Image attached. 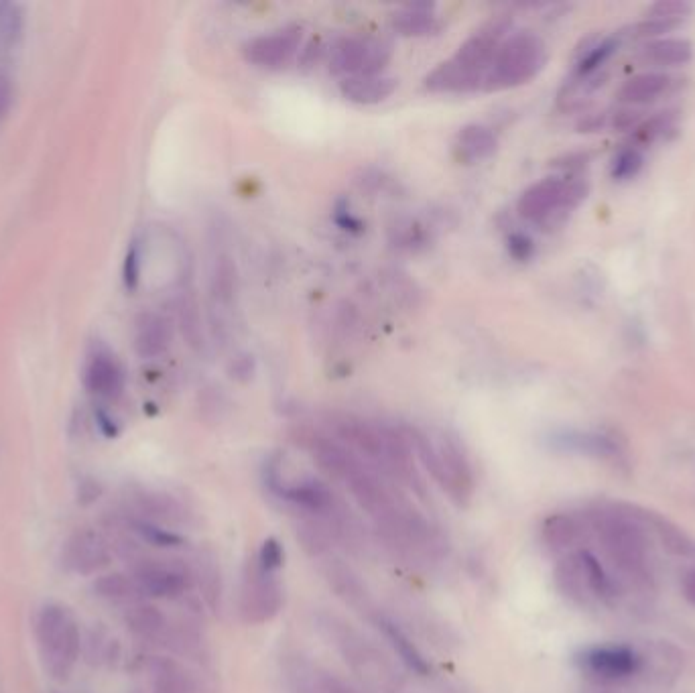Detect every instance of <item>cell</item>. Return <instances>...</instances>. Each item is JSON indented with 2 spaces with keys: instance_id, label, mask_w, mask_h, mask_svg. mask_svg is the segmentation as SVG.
Masks as SVG:
<instances>
[{
  "instance_id": "cell-1",
  "label": "cell",
  "mask_w": 695,
  "mask_h": 693,
  "mask_svg": "<svg viewBox=\"0 0 695 693\" xmlns=\"http://www.w3.org/2000/svg\"><path fill=\"white\" fill-rule=\"evenodd\" d=\"M513 21L509 17H492L458 51L425 78V88L433 94H468L484 88L486 72L502 43L509 39Z\"/></svg>"
},
{
  "instance_id": "cell-2",
  "label": "cell",
  "mask_w": 695,
  "mask_h": 693,
  "mask_svg": "<svg viewBox=\"0 0 695 693\" xmlns=\"http://www.w3.org/2000/svg\"><path fill=\"white\" fill-rule=\"evenodd\" d=\"M405 433L409 437L413 454L419 456L435 482L450 494L456 504L466 507L472 500L476 482L472 466L460 446L448 437L433 439L419 429H405Z\"/></svg>"
},
{
  "instance_id": "cell-3",
  "label": "cell",
  "mask_w": 695,
  "mask_h": 693,
  "mask_svg": "<svg viewBox=\"0 0 695 693\" xmlns=\"http://www.w3.org/2000/svg\"><path fill=\"white\" fill-rule=\"evenodd\" d=\"M37 643L43 665L55 681H68L82 649L76 616L61 604H47L37 618Z\"/></svg>"
},
{
  "instance_id": "cell-4",
  "label": "cell",
  "mask_w": 695,
  "mask_h": 693,
  "mask_svg": "<svg viewBox=\"0 0 695 693\" xmlns=\"http://www.w3.org/2000/svg\"><path fill=\"white\" fill-rule=\"evenodd\" d=\"M545 43L529 31L513 33L502 43L486 72V92H502L531 82L545 66Z\"/></svg>"
},
{
  "instance_id": "cell-5",
  "label": "cell",
  "mask_w": 695,
  "mask_h": 693,
  "mask_svg": "<svg viewBox=\"0 0 695 693\" xmlns=\"http://www.w3.org/2000/svg\"><path fill=\"white\" fill-rule=\"evenodd\" d=\"M602 547L610 561L630 578H645L649 572V547L641 525L626 513L600 511L594 515Z\"/></svg>"
},
{
  "instance_id": "cell-6",
  "label": "cell",
  "mask_w": 695,
  "mask_h": 693,
  "mask_svg": "<svg viewBox=\"0 0 695 693\" xmlns=\"http://www.w3.org/2000/svg\"><path fill=\"white\" fill-rule=\"evenodd\" d=\"M588 194V185L574 175L547 177L531 185L519 200V214L533 224H555L578 208Z\"/></svg>"
},
{
  "instance_id": "cell-7",
  "label": "cell",
  "mask_w": 695,
  "mask_h": 693,
  "mask_svg": "<svg viewBox=\"0 0 695 693\" xmlns=\"http://www.w3.org/2000/svg\"><path fill=\"white\" fill-rule=\"evenodd\" d=\"M555 584L567 600L580 606L614 596L612 578L606 574L600 559L588 549L576 551L559 561L555 567Z\"/></svg>"
},
{
  "instance_id": "cell-8",
  "label": "cell",
  "mask_w": 695,
  "mask_h": 693,
  "mask_svg": "<svg viewBox=\"0 0 695 693\" xmlns=\"http://www.w3.org/2000/svg\"><path fill=\"white\" fill-rule=\"evenodd\" d=\"M393 57V43L385 37L350 35L332 49V72L342 78L383 74Z\"/></svg>"
},
{
  "instance_id": "cell-9",
  "label": "cell",
  "mask_w": 695,
  "mask_h": 693,
  "mask_svg": "<svg viewBox=\"0 0 695 693\" xmlns=\"http://www.w3.org/2000/svg\"><path fill=\"white\" fill-rule=\"evenodd\" d=\"M147 598H181L192 586V572L181 561L173 559H141L135 563L131 576Z\"/></svg>"
},
{
  "instance_id": "cell-10",
  "label": "cell",
  "mask_w": 695,
  "mask_h": 693,
  "mask_svg": "<svg viewBox=\"0 0 695 693\" xmlns=\"http://www.w3.org/2000/svg\"><path fill=\"white\" fill-rule=\"evenodd\" d=\"M576 665L590 677L622 681L643 671V655L628 645H596L580 651Z\"/></svg>"
},
{
  "instance_id": "cell-11",
  "label": "cell",
  "mask_w": 695,
  "mask_h": 693,
  "mask_svg": "<svg viewBox=\"0 0 695 693\" xmlns=\"http://www.w3.org/2000/svg\"><path fill=\"white\" fill-rule=\"evenodd\" d=\"M283 588L275 574H265L261 567H255L246 574L242 596H240V614L248 624H265L273 620L283 608Z\"/></svg>"
},
{
  "instance_id": "cell-12",
  "label": "cell",
  "mask_w": 695,
  "mask_h": 693,
  "mask_svg": "<svg viewBox=\"0 0 695 693\" xmlns=\"http://www.w3.org/2000/svg\"><path fill=\"white\" fill-rule=\"evenodd\" d=\"M301 39H303L301 27L297 25L283 27V29L250 39L244 45V57L248 63H252V66L275 70L293 59V55L301 47Z\"/></svg>"
},
{
  "instance_id": "cell-13",
  "label": "cell",
  "mask_w": 695,
  "mask_h": 693,
  "mask_svg": "<svg viewBox=\"0 0 695 693\" xmlns=\"http://www.w3.org/2000/svg\"><path fill=\"white\" fill-rule=\"evenodd\" d=\"M112 561V551L104 535L92 529L76 531L63 547V565L80 576L100 574Z\"/></svg>"
},
{
  "instance_id": "cell-14",
  "label": "cell",
  "mask_w": 695,
  "mask_h": 693,
  "mask_svg": "<svg viewBox=\"0 0 695 693\" xmlns=\"http://www.w3.org/2000/svg\"><path fill=\"white\" fill-rule=\"evenodd\" d=\"M82 381L92 395L100 399H116L124 391V370L108 348L98 346L88 354Z\"/></svg>"
},
{
  "instance_id": "cell-15",
  "label": "cell",
  "mask_w": 695,
  "mask_h": 693,
  "mask_svg": "<svg viewBox=\"0 0 695 693\" xmlns=\"http://www.w3.org/2000/svg\"><path fill=\"white\" fill-rule=\"evenodd\" d=\"M549 446L557 452L590 456L598 460H614L622 454L618 439L598 431H557L549 437Z\"/></svg>"
},
{
  "instance_id": "cell-16",
  "label": "cell",
  "mask_w": 695,
  "mask_h": 693,
  "mask_svg": "<svg viewBox=\"0 0 695 693\" xmlns=\"http://www.w3.org/2000/svg\"><path fill=\"white\" fill-rule=\"evenodd\" d=\"M171 324L159 313H141L135 322V350L141 358L153 360L163 356L171 346Z\"/></svg>"
},
{
  "instance_id": "cell-17",
  "label": "cell",
  "mask_w": 695,
  "mask_h": 693,
  "mask_svg": "<svg viewBox=\"0 0 695 693\" xmlns=\"http://www.w3.org/2000/svg\"><path fill=\"white\" fill-rule=\"evenodd\" d=\"M397 90V80L387 74L372 76H352L342 78L340 92L342 96L358 106H374L389 100Z\"/></svg>"
},
{
  "instance_id": "cell-18",
  "label": "cell",
  "mask_w": 695,
  "mask_h": 693,
  "mask_svg": "<svg viewBox=\"0 0 695 693\" xmlns=\"http://www.w3.org/2000/svg\"><path fill=\"white\" fill-rule=\"evenodd\" d=\"M679 82V78L669 74H641L624 82V86L618 90V100L628 106L651 104L673 94L679 88Z\"/></svg>"
},
{
  "instance_id": "cell-19",
  "label": "cell",
  "mask_w": 695,
  "mask_h": 693,
  "mask_svg": "<svg viewBox=\"0 0 695 693\" xmlns=\"http://www.w3.org/2000/svg\"><path fill=\"white\" fill-rule=\"evenodd\" d=\"M584 537V525L578 517L567 513H555L541 525V543L551 553L572 549Z\"/></svg>"
},
{
  "instance_id": "cell-20",
  "label": "cell",
  "mask_w": 695,
  "mask_h": 693,
  "mask_svg": "<svg viewBox=\"0 0 695 693\" xmlns=\"http://www.w3.org/2000/svg\"><path fill=\"white\" fill-rule=\"evenodd\" d=\"M498 147V139L492 133V129L484 124H468L458 133L456 137V155L460 161L474 165V163H482L488 157L494 155Z\"/></svg>"
},
{
  "instance_id": "cell-21",
  "label": "cell",
  "mask_w": 695,
  "mask_h": 693,
  "mask_svg": "<svg viewBox=\"0 0 695 693\" xmlns=\"http://www.w3.org/2000/svg\"><path fill=\"white\" fill-rule=\"evenodd\" d=\"M126 624L143 641L161 643L169 639V622L165 614L151 604H133L126 612Z\"/></svg>"
},
{
  "instance_id": "cell-22",
  "label": "cell",
  "mask_w": 695,
  "mask_h": 693,
  "mask_svg": "<svg viewBox=\"0 0 695 693\" xmlns=\"http://www.w3.org/2000/svg\"><path fill=\"white\" fill-rule=\"evenodd\" d=\"M391 25L403 37H427L439 31V17L429 5H407L393 13Z\"/></svg>"
},
{
  "instance_id": "cell-23",
  "label": "cell",
  "mask_w": 695,
  "mask_h": 693,
  "mask_svg": "<svg viewBox=\"0 0 695 693\" xmlns=\"http://www.w3.org/2000/svg\"><path fill=\"white\" fill-rule=\"evenodd\" d=\"M376 624L378 628L383 630L385 637L389 639L391 647L395 649V653L399 655V659L407 665V669H411L413 673L417 675H427L429 673V663L427 659L423 657V653L415 647V643L409 639V635L405 633V630L401 626H397L393 620L385 618V616H378L376 618Z\"/></svg>"
},
{
  "instance_id": "cell-24",
  "label": "cell",
  "mask_w": 695,
  "mask_h": 693,
  "mask_svg": "<svg viewBox=\"0 0 695 693\" xmlns=\"http://www.w3.org/2000/svg\"><path fill=\"white\" fill-rule=\"evenodd\" d=\"M649 66H683L691 59V43L685 39H659L641 47L637 55Z\"/></svg>"
},
{
  "instance_id": "cell-25",
  "label": "cell",
  "mask_w": 695,
  "mask_h": 693,
  "mask_svg": "<svg viewBox=\"0 0 695 693\" xmlns=\"http://www.w3.org/2000/svg\"><path fill=\"white\" fill-rule=\"evenodd\" d=\"M155 693H196V685L177 663L169 659H153L149 663Z\"/></svg>"
},
{
  "instance_id": "cell-26",
  "label": "cell",
  "mask_w": 695,
  "mask_h": 693,
  "mask_svg": "<svg viewBox=\"0 0 695 693\" xmlns=\"http://www.w3.org/2000/svg\"><path fill=\"white\" fill-rule=\"evenodd\" d=\"M94 590L98 592V596L112 602H135L141 596L135 580L131 576H122V574H110V576L98 578Z\"/></svg>"
},
{
  "instance_id": "cell-27",
  "label": "cell",
  "mask_w": 695,
  "mask_h": 693,
  "mask_svg": "<svg viewBox=\"0 0 695 693\" xmlns=\"http://www.w3.org/2000/svg\"><path fill=\"white\" fill-rule=\"evenodd\" d=\"M618 47V41L616 39H602V41H596L592 45L586 47V51H582L580 59H578V66H576V78H588V76H594L604 63L608 61V57L614 53V49Z\"/></svg>"
},
{
  "instance_id": "cell-28",
  "label": "cell",
  "mask_w": 695,
  "mask_h": 693,
  "mask_svg": "<svg viewBox=\"0 0 695 693\" xmlns=\"http://www.w3.org/2000/svg\"><path fill=\"white\" fill-rule=\"evenodd\" d=\"M133 531L143 541H147L149 545H155V547H161V549H175V547H181L185 543V539L179 533H175L171 529H165L163 525L145 521V519H135L133 521Z\"/></svg>"
},
{
  "instance_id": "cell-29",
  "label": "cell",
  "mask_w": 695,
  "mask_h": 693,
  "mask_svg": "<svg viewBox=\"0 0 695 693\" xmlns=\"http://www.w3.org/2000/svg\"><path fill=\"white\" fill-rule=\"evenodd\" d=\"M675 116L671 112H661L649 120H645L637 129V143L641 145H651L657 139L665 137L673 129Z\"/></svg>"
},
{
  "instance_id": "cell-30",
  "label": "cell",
  "mask_w": 695,
  "mask_h": 693,
  "mask_svg": "<svg viewBox=\"0 0 695 693\" xmlns=\"http://www.w3.org/2000/svg\"><path fill=\"white\" fill-rule=\"evenodd\" d=\"M641 167H643L641 151L635 147H626L612 161V177L618 181L633 179L641 171Z\"/></svg>"
},
{
  "instance_id": "cell-31",
  "label": "cell",
  "mask_w": 695,
  "mask_h": 693,
  "mask_svg": "<svg viewBox=\"0 0 695 693\" xmlns=\"http://www.w3.org/2000/svg\"><path fill=\"white\" fill-rule=\"evenodd\" d=\"M681 25V21H667V19H645L637 25H633L628 29L626 37L635 39V41H645V39H653L659 37L663 33H669L673 29H677Z\"/></svg>"
},
{
  "instance_id": "cell-32",
  "label": "cell",
  "mask_w": 695,
  "mask_h": 693,
  "mask_svg": "<svg viewBox=\"0 0 695 693\" xmlns=\"http://www.w3.org/2000/svg\"><path fill=\"white\" fill-rule=\"evenodd\" d=\"M283 561H285L283 545L275 537L265 539L257 557V565L261 567V570L265 574H277L283 567Z\"/></svg>"
},
{
  "instance_id": "cell-33",
  "label": "cell",
  "mask_w": 695,
  "mask_h": 693,
  "mask_svg": "<svg viewBox=\"0 0 695 693\" xmlns=\"http://www.w3.org/2000/svg\"><path fill=\"white\" fill-rule=\"evenodd\" d=\"M122 279H124V287L129 291H135L139 287V279H141V248L137 242H133V246L129 248L124 257V267H122Z\"/></svg>"
},
{
  "instance_id": "cell-34",
  "label": "cell",
  "mask_w": 695,
  "mask_h": 693,
  "mask_svg": "<svg viewBox=\"0 0 695 693\" xmlns=\"http://www.w3.org/2000/svg\"><path fill=\"white\" fill-rule=\"evenodd\" d=\"M691 11L687 3H679V0H661V3L653 5L647 13V19H667V21H683V17Z\"/></svg>"
},
{
  "instance_id": "cell-35",
  "label": "cell",
  "mask_w": 695,
  "mask_h": 693,
  "mask_svg": "<svg viewBox=\"0 0 695 693\" xmlns=\"http://www.w3.org/2000/svg\"><path fill=\"white\" fill-rule=\"evenodd\" d=\"M509 250L517 261H527L533 255V242L525 234H513L509 238Z\"/></svg>"
},
{
  "instance_id": "cell-36",
  "label": "cell",
  "mask_w": 695,
  "mask_h": 693,
  "mask_svg": "<svg viewBox=\"0 0 695 693\" xmlns=\"http://www.w3.org/2000/svg\"><path fill=\"white\" fill-rule=\"evenodd\" d=\"M13 104V82L9 76L0 74V120H3Z\"/></svg>"
},
{
  "instance_id": "cell-37",
  "label": "cell",
  "mask_w": 695,
  "mask_h": 693,
  "mask_svg": "<svg viewBox=\"0 0 695 693\" xmlns=\"http://www.w3.org/2000/svg\"><path fill=\"white\" fill-rule=\"evenodd\" d=\"M681 594L691 606H695V567L681 576Z\"/></svg>"
},
{
  "instance_id": "cell-38",
  "label": "cell",
  "mask_w": 695,
  "mask_h": 693,
  "mask_svg": "<svg viewBox=\"0 0 695 693\" xmlns=\"http://www.w3.org/2000/svg\"><path fill=\"white\" fill-rule=\"evenodd\" d=\"M96 423H98L100 431H102L106 437H114V435L118 433V427H116L114 419H110L106 411H98V413H96Z\"/></svg>"
}]
</instances>
